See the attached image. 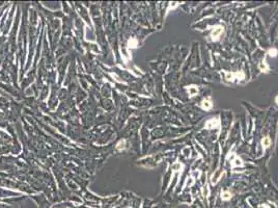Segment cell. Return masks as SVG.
<instances>
[{
    "instance_id": "obj_1",
    "label": "cell",
    "mask_w": 278,
    "mask_h": 208,
    "mask_svg": "<svg viewBox=\"0 0 278 208\" xmlns=\"http://www.w3.org/2000/svg\"><path fill=\"white\" fill-rule=\"evenodd\" d=\"M223 32V27L222 26H216V27H214V29L212 30V34H211V36H212V39L213 40H218V37L221 35V34Z\"/></svg>"
},
{
    "instance_id": "obj_2",
    "label": "cell",
    "mask_w": 278,
    "mask_h": 208,
    "mask_svg": "<svg viewBox=\"0 0 278 208\" xmlns=\"http://www.w3.org/2000/svg\"><path fill=\"white\" fill-rule=\"evenodd\" d=\"M217 126H219V121H218V119H211V120H208V121L206 123V127H207L208 129H213V128H215V127H217Z\"/></svg>"
},
{
    "instance_id": "obj_3",
    "label": "cell",
    "mask_w": 278,
    "mask_h": 208,
    "mask_svg": "<svg viewBox=\"0 0 278 208\" xmlns=\"http://www.w3.org/2000/svg\"><path fill=\"white\" fill-rule=\"evenodd\" d=\"M200 105H201V107H202L203 109H206V110L211 109V108H212V106H213V104H212V102H211V100H208V99H205V100H202V101H201V103H200Z\"/></svg>"
},
{
    "instance_id": "obj_4",
    "label": "cell",
    "mask_w": 278,
    "mask_h": 208,
    "mask_svg": "<svg viewBox=\"0 0 278 208\" xmlns=\"http://www.w3.org/2000/svg\"><path fill=\"white\" fill-rule=\"evenodd\" d=\"M261 144H262V146H264L265 148H268V147H270V145H271V139H269V138H264L262 140H261Z\"/></svg>"
},
{
    "instance_id": "obj_5",
    "label": "cell",
    "mask_w": 278,
    "mask_h": 208,
    "mask_svg": "<svg viewBox=\"0 0 278 208\" xmlns=\"http://www.w3.org/2000/svg\"><path fill=\"white\" fill-rule=\"evenodd\" d=\"M221 198H222V200L227 201V200H229L231 198V193L229 191H223L222 195H221Z\"/></svg>"
},
{
    "instance_id": "obj_6",
    "label": "cell",
    "mask_w": 278,
    "mask_h": 208,
    "mask_svg": "<svg viewBox=\"0 0 278 208\" xmlns=\"http://www.w3.org/2000/svg\"><path fill=\"white\" fill-rule=\"evenodd\" d=\"M188 92H189L190 96H194V95H196L198 93V88L196 87H190L188 88Z\"/></svg>"
},
{
    "instance_id": "obj_7",
    "label": "cell",
    "mask_w": 278,
    "mask_h": 208,
    "mask_svg": "<svg viewBox=\"0 0 278 208\" xmlns=\"http://www.w3.org/2000/svg\"><path fill=\"white\" fill-rule=\"evenodd\" d=\"M260 70L262 71V72H267V70H268L267 64H266V63H261V64H260Z\"/></svg>"
},
{
    "instance_id": "obj_8",
    "label": "cell",
    "mask_w": 278,
    "mask_h": 208,
    "mask_svg": "<svg viewBox=\"0 0 278 208\" xmlns=\"http://www.w3.org/2000/svg\"><path fill=\"white\" fill-rule=\"evenodd\" d=\"M269 55H270V56H273V57L276 56V55H277V50H276L275 48L270 49V50H269Z\"/></svg>"
},
{
    "instance_id": "obj_9",
    "label": "cell",
    "mask_w": 278,
    "mask_h": 208,
    "mask_svg": "<svg viewBox=\"0 0 278 208\" xmlns=\"http://www.w3.org/2000/svg\"><path fill=\"white\" fill-rule=\"evenodd\" d=\"M181 169V164L180 163H174L173 166H172V170L173 171H178Z\"/></svg>"
},
{
    "instance_id": "obj_10",
    "label": "cell",
    "mask_w": 278,
    "mask_h": 208,
    "mask_svg": "<svg viewBox=\"0 0 278 208\" xmlns=\"http://www.w3.org/2000/svg\"><path fill=\"white\" fill-rule=\"evenodd\" d=\"M242 164V161H241V159H239V158H236L235 159V162H234V166H241Z\"/></svg>"
},
{
    "instance_id": "obj_11",
    "label": "cell",
    "mask_w": 278,
    "mask_h": 208,
    "mask_svg": "<svg viewBox=\"0 0 278 208\" xmlns=\"http://www.w3.org/2000/svg\"><path fill=\"white\" fill-rule=\"evenodd\" d=\"M260 208H268V207H267L266 205H261V207H260Z\"/></svg>"
},
{
    "instance_id": "obj_12",
    "label": "cell",
    "mask_w": 278,
    "mask_h": 208,
    "mask_svg": "<svg viewBox=\"0 0 278 208\" xmlns=\"http://www.w3.org/2000/svg\"><path fill=\"white\" fill-rule=\"evenodd\" d=\"M275 101H276V103L278 104V96H277V97H276V99H275Z\"/></svg>"
}]
</instances>
